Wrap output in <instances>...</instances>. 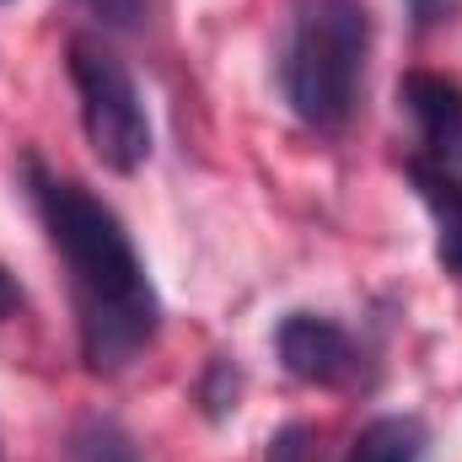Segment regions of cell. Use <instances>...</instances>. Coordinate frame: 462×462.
<instances>
[{
	"mask_svg": "<svg viewBox=\"0 0 462 462\" xmlns=\"http://www.w3.org/2000/svg\"><path fill=\"white\" fill-rule=\"evenodd\" d=\"M274 349L285 360V371L296 382H312V387H334L355 376V345L334 318H318V312H291L274 334Z\"/></svg>",
	"mask_w": 462,
	"mask_h": 462,
	"instance_id": "277c9868",
	"label": "cell"
},
{
	"mask_svg": "<svg viewBox=\"0 0 462 462\" xmlns=\"http://www.w3.org/2000/svg\"><path fill=\"white\" fill-rule=\"evenodd\" d=\"M403 172H409V183L420 189V199H425V210L436 221V258H441V269L462 280V172L420 156V151L403 162Z\"/></svg>",
	"mask_w": 462,
	"mask_h": 462,
	"instance_id": "8992f818",
	"label": "cell"
},
{
	"mask_svg": "<svg viewBox=\"0 0 462 462\" xmlns=\"http://www.w3.org/2000/svg\"><path fill=\"white\" fill-rule=\"evenodd\" d=\"M409 11H414L420 27H430V22H441V16L452 11V0H409Z\"/></svg>",
	"mask_w": 462,
	"mask_h": 462,
	"instance_id": "7c38bea8",
	"label": "cell"
},
{
	"mask_svg": "<svg viewBox=\"0 0 462 462\" xmlns=\"http://www.w3.org/2000/svg\"><path fill=\"white\" fill-rule=\"evenodd\" d=\"M371 54V16L365 0H285V49H280V87L291 114L323 134H339Z\"/></svg>",
	"mask_w": 462,
	"mask_h": 462,
	"instance_id": "7a4b0ae2",
	"label": "cell"
},
{
	"mask_svg": "<svg viewBox=\"0 0 462 462\" xmlns=\"http://www.w3.org/2000/svg\"><path fill=\"white\" fill-rule=\"evenodd\" d=\"M103 27H140V16H145V0H81Z\"/></svg>",
	"mask_w": 462,
	"mask_h": 462,
	"instance_id": "30bf717a",
	"label": "cell"
},
{
	"mask_svg": "<svg viewBox=\"0 0 462 462\" xmlns=\"http://www.w3.org/2000/svg\"><path fill=\"white\" fill-rule=\"evenodd\" d=\"M263 462H318L312 430H307V425H285V430H274L269 457H263Z\"/></svg>",
	"mask_w": 462,
	"mask_h": 462,
	"instance_id": "9c48e42d",
	"label": "cell"
},
{
	"mask_svg": "<svg viewBox=\"0 0 462 462\" xmlns=\"http://www.w3.org/2000/svg\"><path fill=\"white\" fill-rule=\"evenodd\" d=\"M70 462H140V447L114 420H81L70 430Z\"/></svg>",
	"mask_w": 462,
	"mask_h": 462,
	"instance_id": "ba28073f",
	"label": "cell"
},
{
	"mask_svg": "<svg viewBox=\"0 0 462 462\" xmlns=\"http://www.w3.org/2000/svg\"><path fill=\"white\" fill-rule=\"evenodd\" d=\"M231 398H236V376H231L226 360H216L210 376H205V403H210V414H226ZM231 409H236V403H231Z\"/></svg>",
	"mask_w": 462,
	"mask_h": 462,
	"instance_id": "8fae6325",
	"label": "cell"
},
{
	"mask_svg": "<svg viewBox=\"0 0 462 462\" xmlns=\"http://www.w3.org/2000/svg\"><path fill=\"white\" fill-rule=\"evenodd\" d=\"M425 457V425L409 420V414H382L371 420L345 462H420Z\"/></svg>",
	"mask_w": 462,
	"mask_h": 462,
	"instance_id": "52a82bcc",
	"label": "cell"
},
{
	"mask_svg": "<svg viewBox=\"0 0 462 462\" xmlns=\"http://www.w3.org/2000/svg\"><path fill=\"white\" fill-rule=\"evenodd\" d=\"M27 183H32L38 221L70 269L76 334H81L87 365L124 371L162 328V301H156V285H151L129 231L76 178H54L38 162H27Z\"/></svg>",
	"mask_w": 462,
	"mask_h": 462,
	"instance_id": "6da1fadb",
	"label": "cell"
},
{
	"mask_svg": "<svg viewBox=\"0 0 462 462\" xmlns=\"http://www.w3.org/2000/svg\"><path fill=\"white\" fill-rule=\"evenodd\" d=\"M70 87L81 97V129L87 145L103 167L114 172H134L151 156V118L140 103L134 76L124 70L108 43L97 38H70Z\"/></svg>",
	"mask_w": 462,
	"mask_h": 462,
	"instance_id": "3957f363",
	"label": "cell"
},
{
	"mask_svg": "<svg viewBox=\"0 0 462 462\" xmlns=\"http://www.w3.org/2000/svg\"><path fill=\"white\" fill-rule=\"evenodd\" d=\"M403 108H409L414 129H420V145H425L420 156L462 172V87L457 81H447L436 70H414V76H403Z\"/></svg>",
	"mask_w": 462,
	"mask_h": 462,
	"instance_id": "5b68a950",
	"label": "cell"
},
{
	"mask_svg": "<svg viewBox=\"0 0 462 462\" xmlns=\"http://www.w3.org/2000/svg\"><path fill=\"white\" fill-rule=\"evenodd\" d=\"M16 307H22V291H16V280H11V274L0 269V323H5V318H11Z\"/></svg>",
	"mask_w": 462,
	"mask_h": 462,
	"instance_id": "4fadbf2b",
	"label": "cell"
}]
</instances>
